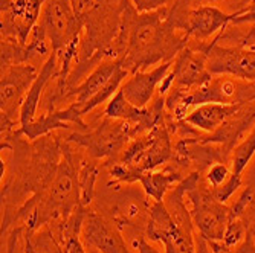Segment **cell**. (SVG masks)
Masks as SVG:
<instances>
[{"instance_id":"cell-1","label":"cell","mask_w":255,"mask_h":253,"mask_svg":"<svg viewBox=\"0 0 255 253\" xmlns=\"http://www.w3.org/2000/svg\"><path fill=\"white\" fill-rule=\"evenodd\" d=\"M170 6L150 12H139L128 0L120 35L115 41L113 55L133 75L147 71L150 66L173 61L190 43V38L177 31L168 17Z\"/></svg>"},{"instance_id":"cell-2","label":"cell","mask_w":255,"mask_h":253,"mask_svg":"<svg viewBox=\"0 0 255 253\" xmlns=\"http://www.w3.org/2000/svg\"><path fill=\"white\" fill-rule=\"evenodd\" d=\"M171 130L165 121H162L150 133L137 136L127 145L118 164L110 167L113 180L121 183L139 181L141 175L148 171H156L173 159Z\"/></svg>"},{"instance_id":"cell-3","label":"cell","mask_w":255,"mask_h":253,"mask_svg":"<svg viewBox=\"0 0 255 253\" xmlns=\"http://www.w3.org/2000/svg\"><path fill=\"white\" fill-rule=\"evenodd\" d=\"M255 101V81H243L228 75H213L199 88L190 93L170 90L165 95V110L174 121H183L197 105L216 104H249Z\"/></svg>"},{"instance_id":"cell-4","label":"cell","mask_w":255,"mask_h":253,"mask_svg":"<svg viewBox=\"0 0 255 253\" xmlns=\"http://www.w3.org/2000/svg\"><path fill=\"white\" fill-rule=\"evenodd\" d=\"M127 77H130V72L123 66L121 60H104L78 85L67 91L64 101L71 99V104L75 102L86 116L117 95Z\"/></svg>"},{"instance_id":"cell-5","label":"cell","mask_w":255,"mask_h":253,"mask_svg":"<svg viewBox=\"0 0 255 253\" xmlns=\"http://www.w3.org/2000/svg\"><path fill=\"white\" fill-rule=\"evenodd\" d=\"M134 137H137V134L133 125L104 116L98 127L87 131H72L64 139L69 144L84 148L92 159H106L110 160L109 164H115L118 162L121 154Z\"/></svg>"},{"instance_id":"cell-6","label":"cell","mask_w":255,"mask_h":253,"mask_svg":"<svg viewBox=\"0 0 255 253\" xmlns=\"http://www.w3.org/2000/svg\"><path fill=\"white\" fill-rule=\"evenodd\" d=\"M187 198L191 204L190 214L197 234L208 241H223L226 227L233 220L231 208L216 200L205 178L202 180L200 171L194 174Z\"/></svg>"},{"instance_id":"cell-7","label":"cell","mask_w":255,"mask_h":253,"mask_svg":"<svg viewBox=\"0 0 255 253\" xmlns=\"http://www.w3.org/2000/svg\"><path fill=\"white\" fill-rule=\"evenodd\" d=\"M40 71L31 63L17 64L2 71L0 81V136L2 142L20 128V110Z\"/></svg>"},{"instance_id":"cell-8","label":"cell","mask_w":255,"mask_h":253,"mask_svg":"<svg viewBox=\"0 0 255 253\" xmlns=\"http://www.w3.org/2000/svg\"><path fill=\"white\" fill-rule=\"evenodd\" d=\"M216 35L206 52V69L211 75H228L243 81H255V49L219 44Z\"/></svg>"},{"instance_id":"cell-9","label":"cell","mask_w":255,"mask_h":253,"mask_svg":"<svg viewBox=\"0 0 255 253\" xmlns=\"http://www.w3.org/2000/svg\"><path fill=\"white\" fill-rule=\"evenodd\" d=\"M206 48L208 41H190L177 54L173 61V67L170 69V75L173 77V90L190 93L213 78L206 69Z\"/></svg>"},{"instance_id":"cell-10","label":"cell","mask_w":255,"mask_h":253,"mask_svg":"<svg viewBox=\"0 0 255 253\" xmlns=\"http://www.w3.org/2000/svg\"><path fill=\"white\" fill-rule=\"evenodd\" d=\"M44 0H0L2 38L26 44L32 29L38 25Z\"/></svg>"},{"instance_id":"cell-11","label":"cell","mask_w":255,"mask_h":253,"mask_svg":"<svg viewBox=\"0 0 255 253\" xmlns=\"http://www.w3.org/2000/svg\"><path fill=\"white\" fill-rule=\"evenodd\" d=\"M83 118L84 114L81 113L80 107L75 102H72L67 104L64 108H57L40 114L31 124L20 127L17 133L25 136L28 141H35L43 136L52 134L58 130L87 131L90 130V127L83 121Z\"/></svg>"},{"instance_id":"cell-12","label":"cell","mask_w":255,"mask_h":253,"mask_svg":"<svg viewBox=\"0 0 255 253\" xmlns=\"http://www.w3.org/2000/svg\"><path fill=\"white\" fill-rule=\"evenodd\" d=\"M80 238L86 247L100 253H130L117 224L97 212H87Z\"/></svg>"},{"instance_id":"cell-13","label":"cell","mask_w":255,"mask_h":253,"mask_svg":"<svg viewBox=\"0 0 255 253\" xmlns=\"http://www.w3.org/2000/svg\"><path fill=\"white\" fill-rule=\"evenodd\" d=\"M173 61L162 63L159 66H154L153 69L137 71L130 75L121 87L124 96L134 107H147L154 99V93L159 90L160 83L168 75L170 69L173 67Z\"/></svg>"},{"instance_id":"cell-14","label":"cell","mask_w":255,"mask_h":253,"mask_svg":"<svg viewBox=\"0 0 255 253\" xmlns=\"http://www.w3.org/2000/svg\"><path fill=\"white\" fill-rule=\"evenodd\" d=\"M255 125V101L242 105V108L233 114L223 125L214 133L202 134L197 139L203 144H217L233 154V150L245 139L248 131Z\"/></svg>"},{"instance_id":"cell-15","label":"cell","mask_w":255,"mask_h":253,"mask_svg":"<svg viewBox=\"0 0 255 253\" xmlns=\"http://www.w3.org/2000/svg\"><path fill=\"white\" fill-rule=\"evenodd\" d=\"M58 74H60V67H58L57 55L52 52L51 57L43 63L34 84L31 85L28 95L25 98V102H23V105H21L20 127H25V125L31 124L37 118V113L40 108L41 96L44 95V90L52 80H55L58 77Z\"/></svg>"},{"instance_id":"cell-16","label":"cell","mask_w":255,"mask_h":253,"mask_svg":"<svg viewBox=\"0 0 255 253\" xmlns=\"http://www.w3.org/2000/svg\"><path fill=\"white\" fill-rule=\"evenodd\" d=\"M240 108L242 104H200L185 116L183 122H187L188 125L194 127L196 130L205 134H210L214 133L220 125H223Z\"/></svg>"},{"instance_id":"cell-17","label":"cell","mask_w":255,"mask_h":253,"mask_svg":"<svg viewBox=\"0 0 255 253\" xmlns=\"http://www.w3.org/2000/svg\"><path fill=\"white\" fill-rule=\"evenodd\" d=\"M147 237L151 241H157L160 244H164L174 237L180 235L182 232H191L188 229L180 227L170 211L167 209V206L164 201H153L150 206V215H148V223H147Z\"/></svg>"},{"instance_id":"cell-18","label":"cell","mask_w":255,"mask_h":253,"mask_svg":"<svg viewBox=\"0 0 255 253\" xmlns=\"http://www.w3.org/2000/svg\"><path fill=\"white\" fill-rule=\"evenodd\" d=\"M185 178L183 172L176 168H167L164 171H148L139 178L145 194L153 198V201H164L170 189Z\"/></svg>"},{"instance_id":"cell-19","label":"cell","mask_w":255,"mask_h":253,"mask_svg":"<svg viewBox=\"0 0 255 253\" xmlns=\"http://www.w3.org/2000/svg\"><path fill=\"white\" fill-rule=\"evenodd\" d=\"M231 215L240 220L246 226L248 234L255 237V165L249 172L243 191L231 206Z\"/></svg>"},{"instance_id":"cell-20","label":"cell","mask_w":255,"mask_h":253,"mask_svg":"<svg viewBox=\"0 0 255 253\" xmlns=\"http://www.w3.org/2000/svg\"><path fill=\"white\" fill-rule=\"evenodd\" d=\"M23 253H66V250L54 235L52 227L43 226L32 234H25Z\"/></svg>"},{"instance_id":"cell-21","label":"cell","mask_w":255,"mask_h":253,"mask_svg":"<svg viewBox=\"0 0 255 253\" xmlns=\"http://www.w3.org/2000/svg\"><path fill=\"white\" fill-rule=\"evenodd\" d=\"M100 167L95 159H81L78 165V180H80V191H81V204L89 206L94 200L95 194V183L98 180Z\"/></svg>"},{"instance_id":"cell-22","label":"cell","mask_w":255,"mask_h":253,"mask_svg":"<svg viewBox=\"0 0 255 253\" xmlns=\"http://www.w3.org/2000/svg\"><path fill=\"white\" fill-rule=\"evenodd\" d=\"M0 64H2V71L17 64H32V58L29 54V49L26 44L18 43L15 40L2 38L0 43Z\"/></svg>"},{"instance_id":"cell-23","label":"cell","mask_w":255,"mask_h":253,"mask_svg":"<svg viewBox=\"0 0 255 253\" xmlns=\"http://www.w3.org/2000/svg\"><path fill=\"white\" fill-rule=\"evenodd\" d=\"M254 156H255V125L245 136V139L233 150V154H231V171H233V174L243 175V171L248 168Z\"/></svg>"},{"instance_id":"cell-24","label":"cell","mask_w":255,"mask_h":253,"mask_svg":"<svg viewBox=\"0 0 255 253\" xmlns=\"http://www.w3.org/2000/svg\"><path fill=\"white\" fill-rule=\"evenodd\" d=\"M231 174H233V171H231V165L225 164V162H219V164L211 165L205 171L203 178L210 188H219L231 177Z\"/></svg>"},{"instance_id":"cell-25","label":"cell","mask_w":255,"mask_h":253,"mask_svg":"<svg viewBox=\"0 0 255 253\" xmlns=\"http://www.w3.org/2000/svg\"><path fill=\"white\" fill-rule=\"evenodd\" d=\"M243 186V177L237 175V174H231V177L223 183L219 188H211L213 195L216 197V200H219L220 203H225L233 197L240 188Z\"/></svg>"},{"instance_id":"cell-26","label":"cell","mask_w":255,"mask_h":253,"mask_svg":"<svg viewBox=\"0 0 255 253\" xmlns=\"http://www.w3.org/2000/svg\"><path fill=\"white\" fill-rule=\"evenodd\" d=\"M246 235H248L246 226L240 220L233 218V220H231V223L228 224V227H226V232H225V237H223V243L228 247L234 249V247H237L246 238Z\"/></svg>"},{"instance_id":"cell-27","label":"cell","mask_w":255,"mask_h":253,"mask_svg":"<svg viewBox=\"0 0 255 253\" xmlns=\"http://www.w3.org/2000/svg\"><path fill=\"white\" fill-rule=\"evenodd\" d=\"M231 25H252L255 26V2L233 14Z\"/></svg>"},{"instance_id":"cell-28","label":"cell","mask_w":255,"mask_h":253,"mask_svg":"<svg viewBox=\"0 0 255 253\" xmlns=\"http://www.w3.org/2000/svg\"><path fill=\"white\" fill-rule=\"evenodd\" d=\"M131 3L139 12H150L170 6L171 3H174V0H131Z\"/></svg>"},{"instance_id":"cell-29","label":"cell","mask_w":255,"mask_h":253,"mask_svg":"<svg viewBox=\"0 0 255 253\" xmlns=\"http://www.w3.org/2000/svg\"><path fill=\"white\" fill-rule=\"evenodd\" d=\"M69 2H71V6H72L75 17L81 21L92 11V8L95 6L97 0H69Z\"/></svg>"},{"instance_id":"cell-30","label":"cell","mask_w":255,"mask_h":253,"mask_svg":"<svg viewBox=\"0 0 255 253\" xmlns=\"http://www.w3.org/2000/svg\"><path fill=\"white\" fill-rule=\"evenodd\" d=\"M133 249L137 253H160L156 247H153L144 237H136L131 243Z\"/></svg>"},{"instance_id":"cell-31","label":"cell","mask_w":255,"mask_h":253,"mask_svg":"<svg viewBox=\"0 0 255 253\" xmlns=\"http://www.w3.org/2000/svg\"><path fill=\"white\" fill-rule=\"evenodd\" d=\"M233 253H255V237L248 234L246 238L236 247Z\"/></svg>"},{"instance_id":"cell-32","label":"cell","mask_w":255,"mask_h":253,"mask_svg":"<svg viewBox=\"0 0 255 253\" xmlns=\"http://www.w3.org/2000/svg\"><path fill=\"white\" fill-rule=\"evenodd\" d=\"M190 3L191 8L194 6H202V5H208V3H213V2H217V0H187Z\"/></svg>"},{"instance_id":"cell-33","label":"cell","mask_w":255,"mask_h":253,"mask_svg":"<svg viewBox=\"0 0 255 253\" xmlns=\"http://www.w3.org/2000/svg\"><path fill=\"white\" fill-rule=\"evenodd\" d=\"M252 49H255V44H254V46H252Z\"/></svg>"}]
</instances>
